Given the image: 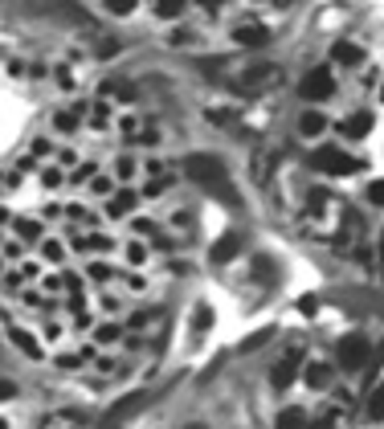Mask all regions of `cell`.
I'll return each instance as SVG.
<instances>
[{
  "mask_svg": "<svg viewBox=\"0 0 384 429\" xmlns=\"http://www.w3.org/2000/svg\"><path fill=\"white\" fill-rule=\"evenodd\" d=\"M184 429H209V426H196V421H192V426H184Z\"/></svg>",
  "mask_w": 384,
  "mask_h": 429,
  "instance_id": "obj_46",
  "label": "cell"
},
{
  "mask_svg": "<svg viewBox=\"0 0 384 429\" xmlns=\"http://www.w3.org/2000/svg\"><path fill=\"white\" fill-rule=\"evenodd\" d=\"M302 426H307V413H302V409H295V405L278 413V429H302Z\"/></svg>",
  "mask_w": 384,
  "mask_h": 429,
  "instance_id": "obj_18",
  "label": "cell"
},
{
  "mask_svg": "<svg viewBox=\"0 0 384 429\" xmlns=\"http://www.w3.org/2000/svg\"><path fill=\"white\" fill-rule=\"evenodd\" d=\"M17 233H21L25 241H37V237H42V225H37V221H17Z\"/></svg>",
  "mask_w": 384,
  "mask_h": 429,
  "instance_id": "obj_23",
  "label": "cell"
},
{
  "mask_svg": "<svg viewBox=\"0 0 384 429\" xmlns=\"http://www.w3.org/2000/svg\"><path fill=\"white\" fill-rule=\"evenodd\" d=\"M90 184H94V192H111V180H107V176H90Z\"/></svg>",
  "mask_w": 384,
  "mask_h": 429,
  "instance_id": "obj_39",
  "label": "cell"
},
{
  "mask_svg": "<svg viewBox=\"0 0 384 429\" xmlns=\"http://www.w3.org/2000/svg\"><path fill=\"white\" fill-rule=\"evenodd\" d=\"M299 131H302V135H323V131H327V119H323L319 111H302Z\"/></svg>",
  "mask_w": 384,
  "mask_h": 429,
  "instance_id": "obj_17",
  "label": "cell"
},
{
  "mask_svg": "<svg viewBox=\"0 0 384 429\" xmlns=\"http://www.w3.org/2000/svg\"><path fill=\"white\" fill-rule=\"evenodd\" d=\"M102 429H119V421H102Z\"/></svg>",
  "mask_w": 384,
  "mask_h": 429,
  "instance_id": "obj_45",
  "label": "cell"
},
{
  "mask_svg": "<svg viewBox=\"0 0 384 429\" xmlns=\"http://www.w3.org/2000/svg\"><path fill=\"white\" fill-rule=\"evenodd\" d=\"M42 176H45V184H49V188H57V184H62V172H57V168H45Z\"/></svg>",
  "mask_w": 384,
  "mask_h": 429,
  "instance_id": "obj_38",
  "label": "cell"
},
{
  "mask_svg": "<svg viewBox=\"0 0 384 429\" xmlns=\"http://www.w3.org/2000/svg\"><path fill=\"white\" fill-rule=\"evenodd\" d=\"M295 376H299V347H291V356H282L270 368V385L278 388V392H286V388L295 385Z\"/></svg>",
  "mask_w": 384,
  "mask_h": 429,
  "instance_id": "obj_7",
  "label": "cell"
},
{
  "mask_svg": "<svg viewBox=\"0 0 384 429\" xmlns=\"http://www.w3.org/2000/svg\"><path fill=\"white\" fill-rule=\"evenodd\" d=\"M299 311H302V315H315V311H319V302H315V299H302Z\"/></svg>",
  "mask_w": 384,
  "mask_h": 429,
  "instance_id": "obj_42",
  "label": "cell"
},
{
  "mask_svg": "<svg viewBox=\"0 0 384 429\" xmlns=\"http://www.w3.org/2000/svg\"><path fill=\"white\" fill-rule=\"evenodd\" d=\"M282 82V66L278 62H254V66H246L241 70V78L237 86L246 90V94H262V90H270V86Z\"/></svg>",
  "mask_w": 384,
  "mask_h": 429,
  "instance_id": "obj_3",
  "label": "cell"
},
{
  "mask_svg": "<svg viewBox=\"0 0 384 429\" xmlns=\"http://www.w3.org/2000/svg\"><path fill=\"white\" fill-rule=\"evenodd\" d=\"M368 356H372V340H368L364 331H347V336L336 343V360H340V368H347V372L364 368Z\"/></svg>",
  "mask_w": 384,
  "mask_h": 429,
  "instance_id": "obj_2",
  "label": "cell"
},
{
  "mask_svg": "<svg viewBox=\"0 0 384 429\" xmlns=\"http://www.w3.org/2000/svg\"><path fill=\"white\" fill-rule=\"evenodd\" d=\"M184 172H188L201 188H209L213 197H221L225 205H237V192H233V184H229V168H225V160H221V156L192 152V156L184 160Z\"/></svg>",
  "mask_w": 384,
  "mask_h": 429,
  "instance_id": "obj_1",
  "label": "cell"
},
{
  "mask_svg": "<svg viewBox=\"0 0 384 429\" xmlns=\"http://www.w3.org/2000/svg\"><path fill=\"white\" fill-rule=\"evenodd\" d=\"M302 381H307V388H327L336 381V368L323 364V360H311V364L302 368Z\"/></svg>",
  "mask_w": 384,
  "mask_h": 429,
  "instance_id": "obj_11",
  "label": "cell"
},
{
  "mask_svg": "<svg viewBox=\"0 0 384 429\" xmlns=\"http://www.w3.org/2000/svg\"><path fill=\"white\" fill-rule=\"evenodd\" d=\"M115 176H119V180H131V176H135V160H131V156H119V160H115Z\"/></svg>",
  "mask_w": 384,
  "mask_h": 429,
  "instance_id": "obj_25",
  "label": "cell"
},
{
  "mask_svg": "<svg viewBox=\"0 0 384 429\" xmlns=\"http://www.w3.org/2000/svg\"><path fill=\"white\" fill-rule=\"evenodd\" d=\"M372 127H376V115H372V111H360V115H351V119H343L340 123V135L364 139V135H372Z\"/></svg>",
  "mask_w": 384,
  "mask_h": 429,
  "instance_id": "obj_10",
  "label": "cell"
},
{
  "mask_svg": "<svg viewBox=\"0 0 384 429\" xmlns=\"http://www.w3.org/2000/svg\"><path fill=\"white\" fill-rule=\"evenodd\" d=\"M331 57H336V62H340V66H360V62H364V49H360V45L356 42H336L331 45Z\"/></svg>",
  "mask_w": 384,
  "mask_h": 429,
  "instance_id": "obj_13",
  "label": "cell"
},
{
  "mask_svg": "<svg viewBox=\"0 0 384 429\" xmlns=\"http://www.w3.org/2000/svg\"><path fill=\"white\" fill-rule=\"evenodd\" d=\"M381 396H384V392L376 388V392H372V401H368V417H372V421H381V417H384V401H381Z\"/></svg>",
  "mask_w": 384,
  "mask_h": 429,
  "instance_id": "obj_27",
  "label": "cell"
},
{
  "mask_svg": "<svg viewBox=\"0 0 384 429\" xmlns=\"http://www.w3.org/2000/svg\"><path fill=\"white\" fill-rule=\"evenodd\" d=\"M135 205H139V197H135V192H127V188H123V192H115V197L107 201V217H127L131 209H135Z\"/></svg>",
  "mask_w": 384,
  "mask_h": 429,
  "instance_id": "obj_15",
  "label": "cell"
},
{
  "mask_svg": "<svg viewBox=\"0 0 384 429\" xmlns=\"http://www.w3.org/2000/svg\"><path fill=\"white\" fill-rule=\"evenodd\" d=\"M254 180H266V156L262 152L254 156Z\"/></svg>",
  "mask_w": 384,
  "mask_h": 429,
  "instance_id": "obj_36",
  "label": "cell"
},
{
  "mask_svg": "<svg viewBox=\"0 0 384 429\" xmlns=\"http://www.w3.org/2000/svg\"><path fill=\"white\" fill-rule=\"evenodd\" d=\"M274 340V331H270V327H266V331H257V336H250V340L241 343V352H257V347H262V343H270Z\"/></svg>",
  "mask_w": 384,
  "mask_h": 429,
  "instance_id": "obj_24",
  "label": "cell"
},
{
  "mask_svg": "<svg viewBox=\"0 0 384 429\" xmlns=\"http://www.w3.org/2000/svg\"><path fill=\"white\" fill-rule=\"evenodd\" d=\"M90 274H94V278H98V282H102V278H111V270H107V266H102V262H94V266H90Z\"/></svg>",
  "mask_w": 384,
  "mask_h": 429,
  "instance_id": "obj_41",
  "label": "cell"
},
{
  "mask_svg": "<svg viewBox=\"0 0 384 429\" xmlns=\"http://www.w3.org/2000/svg\"><path fill=\"white\" fill-rule=\"evenodd\" d=\"M302 98L307 102H327L331 94H336V74L327 70V66H315V70H307V78H302Z\"/></svg>",
  "mask_w": 384,
  "mask_h": 429,
  "instance_id": "obj_5",
  "label": "cell"
},
{
  "mask_svg": "<svg viewBox=\"0 0 384 429\" xmlns=\"http://www.w3.org/2000/svg\"><path fill=\"white\" fill-rule=\"evenodd\" d=\"M192 37H196L192 29H172V33H168V45H188Z\"/></svg>",
  "mask_w": 384,
  "mask_h": 429,
  "instance_id": "obj_32",
  "label": "cell"
},
{
  "mask_svg": "<svg viewBox=\"0 0 384 429\" xmlns=\"http://www.w3.org/2000/svg\"><path fill=\"white\" fill-rule=\"evenodd\" d=\"M0 429H8V421H0Z\"/></svg>",
  "mask_w": 384,
  "mask_h": 429,
  "instance_id": "obj_47",
  "label": "cell"
},
{
  "mask_svg": "<svg viewBox=\"0 0 384 429\" xmlns=\"http://www.w3.org/2000/svg\"><path fill=\"white\" fill-rule=\"evenodd\" d=\"M53 123H57V131H78V123H82V115H78V111H62V115H57Z\"/></svg>",
  "mask_w": 384,
  "mask_h": 429,
  "instance_id": "obj_22",
  "label": "cell"
},
{
  "mask_svg": "<svg viewBox=\"0 0 384 429\" xmlns=\"http://www.w3.org/2000/svg\"><path fill=\"white\" fill-rule=\"evenodd\" d=\"M98 94L102 98H119V102H135V86L123 82V78H107V82L98 86Z\"/></svg>",
  "mask_w": 384,
  "mask_h": 429,
  "instance_id": "obj_14",
  "label": "cell"
},
{
  "mask_svg": "<svg viewBox=\"0 0 384 429\" xmlns=\"http://www.w3.org/2000/svg\"><path fill=\"white\" fill-rule=\"evenodd\" d=\"M131 233H139V237H152V233H156V221H147V217H135V221H131Z\"/></svg>",
  "mask_w": 384,
  "mask_h": 429,
  "instance_id": "obj_26",
  "label": "cell"
},
{
  "mask_svg": "<svg viewBox=\"0 0 384 429\" xmlns=\"http://www.w3.org/2000/svg\"><path fill=\"white\" fill-rule=\"evenodd\" d=\"M53 364H57V368H62V372H74V368H82L86 360H82V356H57V360H53Z\"/></svg>",
  "mask_w": 384,
  "mask_h": 429,
  "instance_id": "obj_28",
  "label": "cell"
},
{
  "mask_svg": "<svg viewBox=\"0 0 384 429\" xmlns=\"http://www.w3.org/2000/svg\"><path fill=\"white\" fill-rule=\"evenodd\" d=\"M45 257L57 262V257H62V246H57V241H45Z\"/></svg>",
  "mask_w": 384,
  "mask_h": 429,
  "instance_id": "obj_40",
  "label": "cell"
},
{
  "mask_svg": "<svg viewBox=\"0 0 384 429\" xmlns=\"http://www.w3.org/2000/svg\"><path fill=\"white\" fill-rule=\"evenodd\" d=\"M233 42L241 45V49H262V45L270 42V29H266L262 21H241V25L233 29Z\"/></svg>",
  "mask_w": 384,
  "mask_h": 429,
  "instance_id": "obj_8",
  "label": "cell"
},
{
  "mask_svg": "<svg viewBox=\"0 0 384 429\" xmlns=\"http://www.w3.org/2000/svg\"><path fill=\"white\" fill-rule=\"evenodd\" d=\"M196 4H205V8H213V12H217V8H221L225 0H196Z\"/></svg>",
  "mask_w": 384,
  "mask_h": 429,
  "instance_id": "obj_44",
  "label": "cell"
},
{
  "mask_svg": "<svg viewBox=\"0 0 384 429\" xmlns=\"http://www.w3.org/2000/svg\"><path fill=\"white\" fill-rule=\"evenodd\" d=\"M184 8H188L184 0H156V12H160V17H180Z\"/></svg>",
  "mask_w": 384,
  "mask_h": 429,
  "instance_id": "obj_21",
  "label": "cell"
},
{
  "mask_svg": "<svg viewBox=\"0 0 384 429\" xmlns=\"http://www.w3.org/2000/svg\"><path fill=\"white\" fill-rule=\"evenodd\" d=\"M254 266H257L254 274H257V278H262V282H266V278H270V257H257Z\"/></svg>",
  "mask_w": 384,
  "mask_h": 429,
  "instance_id": "obj_35",
  "label": "cell"
},
{
  "mask_svg": "<svg viewBox=\"0 0 384 429\" xmlns=\"http://www.w3.org/2000/svg\"><path fill=\"white\" fill-rule=\"evenodd\" d=\"M135 139H139V143H147V147H152V143H160V131H156V127H147V131H139V135H135Z\"/></svg>",
  "mask_w": 384,
  "mask_h": 429,
  "instance_id": "obj_34",
  "label": "cell"
},
{
  "mask_svg": "<svg viewBox=\"0 0 384 429\" xmlns=\"http://www.w3.org/2000/svg\"><path fill=\"white\" fill-rule=\"evenodd\" d=\"M311 168L315 172H327V176H340V172H356V168H364L360 160H351L347 152H340V147H315L311 152Z\"/></svg>",
  "mask_w": 384,
  "mask_h": 429,
  "instance_id": "obj_4",
  "label": "cell"
},
{
  "mask_svg": "<svg viewBox=\"0 0 384 429\" xmlns=\"http://www.w3.org/2000/svg\"><path fill=\"white\" fill-rule=\"evenodd\" d=\"M368 201H372L376 209L384 205V180H372V184H368Z\"/></svg>",
  "mask_w": 384,
  "mask_h": 429,
  "instance_id": "obj_31",
  "label": "cell"
},
{
  "mask_svg": "<svg viewBox=\"0 0 384 429\" xmlns=\"http://www.w3.org/2000/svg\"><path fill=\"white\" fill-rule=\"evenodd\" d=\"M147 401H152V392H147V388H139V392H127L123 401H115V405H111L107 421H123V417H131V413H139Z\"/></svg>",
  "mask_w": 384,
  "mask_h": 429,
  "instance_id": "obj_9",
  "label": "cell"
},
{
  "mask_svg": "<svg viewBox=\"0 0 384 429\" xmlns=\"http://www.w3.org/2000/svg\"><path fill=\"white\" fill-rule=\"evenodd\" d=\"M8 336H12V343H17V347H21V352H25V356H29V360H42V343L33 340V336H29V331H25V327H12V331H8Z\"/></svg>",
  "mask_w": 384,
  "mask_h": 429,
  "instance_id": "obj_16",
  "label": "cell"
},
{
  "mask_svg": "<svg viewBox=\"0 0 384 429\" xmlns=\"http://www.w3.org/2000/svg\"><path fill=\"white\" fill-rule=\"evenodd\" d=\"M135 4H139V0H107V8H111L115 17H127V12L135 8Z\"/></svg>",
  "mask_w": 384,
  "mask_h": 429,
  "instance_id": "obj_30",
  "label": "cell"
},
{
  "mask_svg": "<svg viewBox=\"0 0 384 429\" xmlns=\"http://www.w3.org/2000/svg\"><path fill=\"white\" fill-rule=\"evenodd\" d=\"M241 246H246V233H241V229H225L213 241V250H209V262H213V266H225V262H233V257L241 254Z\"/></svg>",
  "mask_w": 384,
  "mask_h": 429,
  "instance_id": "obj_6",
  "label": "cell"
},
{
  "mask_svg": "<svg viewBox=\"0 0 384 429\" xmlns=\"http://www.w3.org/2000/svg\"><path fill=\"white\" fill-rule=\"evenodd\" d=\"M209 327H213V311H209V307L201 302V307L192 311V331H196V336H205Z\"/></svg>",
  "mask_w": 384,
  "mask_h": 429,
  "instance_id": "obj_19",
  "label": "cell"
},
{
  "mask_svg": "<svg viewBox=\"0 0 384 429\" xmlns=\"http://www.w3.org/2000/svg\"><path fill=\"white\" fill-rule=\"evenodd\" d=\"M143 257H147V246H143V241H131V246H127V262H131V266H139Z\"/></svg>",
  "mask_w": 384,
  "mask_h": 429,
  "instance_id": "obj_29",
  "label": "cell"
},
{
  "mask_svg": "<svg viewBox=\"0 0 384 429\" xmlns=\"http://www.w3.org/2000/svg\"><path fill=\"white\" fill-rule=\"evenodd\" d=\"M90 176H98V164H82V168L74 172V180H90Z\"/></svg>",
  "mask_w": 384,
  "mask_h": 429,
  "instance_id": "obj_37",
  "label": "cell"
},
{
  "mask_svg": "<svg viewBox=\"0 0 384 429\" xmlns=\"http://www.w3.org/2000/svg\"><path fill=\"white\" fill-rule=\"evenodd\" d=\"M119 336H123V327H119V323H98V331H94V340H98V343H115Z\"/></svg>",
  "mask_w": 384,
  "mask_h": 429,
  "instance_id": "obj_20",
  "label": "cell"
},
{
  "mask_svg": "<svg viewBox=\"0 0 384 429\" xmlns=\"http://www.w3.org/2000/svg\"><path fill=\"white\" fill-rule=\"evenodd\" d=\"M86 426V413H74V409H57V413H49L37 429H82Z\"/></svg>",
  "mask_w": 384,
  "mask_h": 429,
  "instance_id": "obj_12",
  "label": "cell"
},
{
  "mask_svg": "<svg viewBox=\"0 0 384 429\" xmlns=\"http://www.w3.org/2000/svg\"><path fill=\"white\" fill-rule=\"evenodd\" d=\"M302 429H336V417H323V421H315V426H302Z\"/></svg>",
  "mask_w": 384,
  "mask_h": 429,
  "instance_id": "obj_43",
  "label": "cell"
},
{
  "mask_svg": "<svg viewBox=\"0 0 384 429\" xmlns=\"http://www.w3.org/2000/svg\"><path fill=\"white\" fill-rule=\"evenodd\" d=\"M21 388H17V381H8V376H0V401H12Z\"/></svg>",
  "mask_w": 384,
  "mask_h": 429,
  "instance_id": "obj_33",
  "label": "cell"
}]
</instances>
